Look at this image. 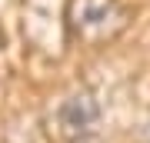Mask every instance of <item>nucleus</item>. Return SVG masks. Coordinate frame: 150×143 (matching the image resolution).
Instances as JSON below:
<instances>
[{
    "mask_svg": "<svg viewBox=\"0 0 150 143\" xmlns=\"http://www.w3.org/2000/svg\"><path fill=\"white\" fill-rule=\"evenodd\" d=\"M64 27L80 47H107L130 27V10L123 0H67Z\"/></svg>",
    "mask_w": 150,
    "mask_h": 143,
    "instance_id": "f257e3e1",
    "label": "nucleus"
},
{
    "mask_svg": "<svg viewBox=\"0 0 150 143\" xmlns=\"http://www.w3.org/2000/svg\"><path fill=\"white\" fill-rule=\"evenodd\" d=\"M100 120H103V110L97 93L87 87H77L57 106V137L64 143H90L100 133Z\"/></svg>",
    "mask_w": 150,
    "mask_h": 143,
    "instance_id": "f03ea898",
    "label": "nucleus"
},
{
    "mask_svg": "<svg viewBox=\"0 0 150 143\" xmlns=\"http://www.w3.org/2000/svg\"><path fill=\"white\" fill-rule=\"evenodd\" d=\"M0 47H4V33H0Z\"/></svg>",
    "mask_w": 150,
    "mask_h": 143,
    "instance_id": "7ed1b4c3",
    "label": "nucleus"
}]
</instances>
